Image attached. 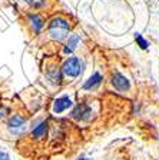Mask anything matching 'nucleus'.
Here are the masks:
<instances>
[{
	"instance_id": "nucleus-1",
	"label": "nucleus",
	"mask_w": 159,
	"mask_h": 160,
	"mask_svg": "<svg viewBox=\"0 0 159 160\" xmlns=\"http://www.w3.org/2000/svg\"><path fill=\"white\" fill-rule=\"evenodd\" d=\"M47 32H49V36L53 40L60 42V40L66 39L69 36L70 23L63 17H55V19L50 20L49 26H47Z\"/></svg>"
},
{
	"instance_id": "nucleus-2",
	"label": "nucleus",
	"mask_w": 159,
	"mask_h": 160,
	"mask_svg": "<svg viewBox=\"0 0 159 160\" xmlns=\"http://www.w3.org/2000/svg\"><path fill=\"white\" fill-rule=\"evenodd\" d=\"M83 69V63L79 57H69V59L65 60V63L62 66V73L66 77H77L80 73H82Z\"/></svg>"
},
{
	"instance_id": "nucleus-3",
	"label": "nucleus",
	"mask_w": 159,
	"mask_h": 160,
	"mask_svg": "<svg viewBox=\"0 0 159 160\" xmlns=\"http://www.w3.org/2000/svg\"><path fill=\"white\" fill-rule=\"evenodd\" d=\"M7 129L10 133L13 134H20L26 129V117L22 114H13L7 120Z\"/></svg>"
},
{
	"instance_id": "nucleus-4",
	"label": "nucleus",
	"mask_w": 159,
	"mask_h": 160,
	"mask_svg": "<svg viewBox=\"0 0 159 160\" xmlns=\"http://www.w3.org/2000/svg\"><path fill=\"white\" fill-rule=\"evenodd\" d=\"M26 23H27V26H29L30 32H32L33 34H37V33H40V30L43 29L45 20H43V17L40 16V14L30 13L29 16H27V19H26Z\"/></svg>"
},
{
	"instance_id": "nucleus-5",
	"label": "nucleus",
	"mask_w": 159,
	"mask_h": 160,
	"mask_svg": "<svg viewBox=\"0 0 159 160\" xmlns=\"http://www.w3.org/2000/svg\"><path fill=\"white\" fill-rule=\"evenodd\" d=\"M72 117L76 120H89L92 117V109L86 103H80L73 109Z\"/></svg>"
},
{
	"instance_id": "nucleus-6",
	"label": "nucleus",
	"mask_w": 159,
	"mask_h": 160,
	"mask_svg": "<svg viewBox=\"0 0 159 160\" xmlns=\"http://www.w3.org/2000/svg\"><path fill=\"white\" fill-rule=\"evenodd\" d=\"M72 104L73 103H72V100H70L69 96H60V97H57V99L55 100L52 110H53V113L59 114V113L66 112L67 109H70V107H72Z\"/></svg>"
},
{
	"instance_id": "nucleus-7",
	"label": "nucleus",
	"mask_w": 159,
	"mask_h": 160,
	"mask_svg": "<svg viewBox=\"0 0 159 160\" xmlns=\"http://www.w3.org/2000/svg\"><path fill=\"white\" fill-rule=\"evenodd\" d=\"M45 76H46V79L49 80L50 83H53V84H59L60 83V79H62L60 69L57 66H55V64L47 66L46 72H45Z\"/></svg>"
},
{
	"instance_id": "nucleus-8",
	"label": "nucleus",
	"mask_w": 159,
	"mask_h": 160,
	"mask_svg": "<svg viewBox=\"0 0 159 160\" xmlns=\"http://www.w3.org/2000/svg\"><path fill=\"white\" fill-rule=\"evenodd\" d=\"M110 83H112V86L115 87L116 90H119V92H126V90L129 89V82H128V79H126L125 76H122L120 73L113 74Z\"/></svg>"
},
{
	"instance_id": "nucleus-9",
	"label": "nucleus",
	"mask_w": 159,
	"mask_h": 160,
	"mask_svg": "<svg viewBox=\"0 0 159 160\" xmlns=\"http://www.w3.org/2000/svg\"><path fill=\"white\" fill-rule=\"evenodd\" d=\"M46 133H47V122L43 120V122H40V123L32 130V137L36 140H40L46 136Z\"/></svg>"
},
{
	"instance_id": "nucleus-10",
	"label": "nucleus",
	"mask_w": 159,
	"mask_h": 160,
	"mask_svg": "<svg viewBox=\"0 0 159 160\" xmlns=\"http://www.w3.org/2000/svg\"><path fill=\"white\" fill-rule=\"evenodd\" d=\"M100 83H102V76H100V73H95L93 76H90L89 79L86 80V83L83 84V89L85 90H92L96 86H99Z\"/></svg>"
},
{
	"instance_id": "nucleus-11",
	"label": "nucleus",
	"mask_w": 159,
	"mask_h": 160,
	"mask_svg": "<svg viewBox=\"0 0 159 160\" xmlns=\"http://www.w3.org/2000/svg\"><path fill=\"white\" fill-rule=\"evenodd\" d=\"M80 39L77 34H70L69 39H67V43L66 46H65V53H72L73 50L77 47V44H79Z\"/></svg>"
},
{
	"instance_id": "nucleus-12",
	"label": "nucleus",
	"mask_w": 159,
	"mask_h": 160,
	"mask_svg": "<svg viewBox=\"0 0 159 160\" xmlns=\"http://www.w3.org/2000/svg\"><path fill=\"white\" fill-rule=\"evenodd\" d=\"M29 6H32V7H34V9H40V7H43V6H46V3H47V0H24Z\"/></svg>"
},
{
	"instance_id": "nucleus-13",
	"label": "nucleus",
	"mask_w": 159,
	"mask_h": 160,
	"mask_svg": "<svg viewBox=\"0 0 159 160\" xmlns=\"http://www.w3.org/2000/svg\"><path fill=\"white\" fill-rule=\"evenodd\" d=\"M136 42L139 43V46L142 47V49H148V42H146V40L143 39L140 34H136Z\"/></svg>"
},
{
	"instance_id": "nucleus-14",
	"label": "nucleus",
	"mask_w": 159,
	"mask_h": 160,
	"mask_svg": "<svg viewBox=\"0 0 159 160\" xmlns=\"http://www.w3.org/2000/svg\"><path fill=\"white\" fill-rule=\"evenodd\" d=\"M7 114H9V107H6V106H2V107H0V119L6 117Z\"/></svg>"
},
{
	"instance_id": "nucleus-15",
	"label": "nucleus",
	"mask_w": 159,
	"mask_h": 160,
	"mask_svg": "<svg viewBox=\"0 0 159 160\" xmlns=\"http://www.w3.org/2000/svg\"><path fill=\"white\" fill-rule=\"evenodd\" d=\"M0 160H10V156L6 153V152L0 150Z\"/></svg>"
},
{
	"instance_id": "nucleus-16",
	"label": "nucleus",
	"mask_w": 159,
	"mask_h": 160,
	"mask_svg": "<svg viewBox=\"0 0 159 160\" xmlns=\"http://www.w3.org/2000/svg\"><path fill=\"white\" fill-rule=\"evenodd\" d=\"M79 160H92V159H89V157H82V159H79Z\"/></svg>"
}]
</instances>
